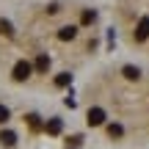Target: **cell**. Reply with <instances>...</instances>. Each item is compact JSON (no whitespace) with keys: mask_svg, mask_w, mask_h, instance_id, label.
<instances>
[{"mask_svg":"<svg viewBox=\"0 0 149 149\" xmlns=\"http://www.w3.org/2000/svg\"><path fill=\"white\" fill-rule=\"evenodd\" d=\"M0 31H3V33H11V25H8V22H0Z\"/></svg>","mask_w":149,"mask_h":149,"instance_id":"9a60e30c","label":"cell"},{"mask_svg":"<svg viewBox=\"0 0 149 149\" xmlns=\"http://www.w3.org/2000/svg\"><path fill=\"white\" fill-rule=\"evenodd\" d=\"M102 122H105V111H102V108H91L88 111V124L91 127H100Z\"/></svg>","mask_w":149,"mask_h":149,"instance_id":"7a4b0ae2","label":"cell"},{"mask_svg":"<svg viewBox=\"0 0 149 149\" xmlns=\"http://www.w3.org/2000/svg\"><path fill=\"white\" fill-rule=\"evenodd\" d=\"M0 144H3V146H14V144H17V133L3 130V133H0Z\"/></svg>","mask_w":149,"mask_h":149,"instance_id":"5b68a950","label":"cell"},{"mask_svg":"<svg viewBox=\"0 0 149 149\" xmlns=\"http://www.w3.org/2000/svg\"><path fill=\"white\" fill-rule=\"evenodd\" d=\"M94 19H97V14H94V11H83V25H91Z\"/></svg>","mask_w":149,"mask_h":149,"instance_id":"8fae6325","label":"cell"},{"mask_svg":"<svg viewBox=\"0 0 149 149\" xmlns=\"http://www.w3.org/2000/svg\"><path fill=\"white\" fill-rule=\"evenodd\" d=\"M108 135H111V138H119V135H122V124H111V127H108Z\"/></svg>","mask_w":149,"mask_h":149,"instance_id":"30bf717a","label":"cell"},{"mask_svg":"<svg viewBox=\"0 0 149 149\" xmlns=\"http://www.w3.org/2000/svg\"><path fill=\"white\" fill-rule=\"evenodd\" d=\"M31 72H33V66L28 64V61H17V66H14V80H28V77H31Z\"/></svg>","mask_w":149,"mask_h":149,"instance_id":"6da1fadb","label":"cell"},{"mask_svg":"<svg viewBox=\"0 0 149 149\" xmlns=\"http://www.w3.org/2000/svg\"><path fill=\"white\" fill-rule=\"evenodd\" d=\"M36 69H39V72H47V69H50V58H47L44 53L36 58Z\"/></svg>","mask_w":149,"mask_h":149,"instance_id":"52a82bcc","label":"cell"},{"mask_svg":"<svg viewBox=\"0 0 149 149\" xmlns=\"http://www.w3.org/2000/svg\"><path fill=\"white\" fill-rule=\"evenodd\" d=\"M74 36H77V28H74V25H66V28H61V33H58V39H61V42H72Z\"/></svg>","mask_w":149,"mask_h":149,"instance_id":"277c9868","label":"cell"},{"mask_svg":"<svg viewBox=\"0 0 149 149\" xmlns=\"http://www.w3.org/2000/svg\"><path fill=\"white\" fill-rule=\"evenodd\" d=\"M124 77H127V80H138V77H141V72L135 69V66H124Z\"/></svg>","mask_w":149,"mask_h":149,"instance_id":"ba28073f","label":"cell"},{"mask_svg":"<svg viewBox=\"0 0 149 149\" xmlns=\"http://www.w3.org/2000/svg\"><path fill=\"white\" fill-rule=\"evenodd\" d=\"M69 80H72V74H69V72H61L58 77H55V86H69Z\"/></svg>","mask_w":149,"mask_h":149,"instance_id":"9c48e42d","label":"cell"},{"mask_svg":"<svg viewBox=\"0 0 149 149\" xmlns=\"http://www.w3.org/2000/svg\"><path fill=\"white\" fill-rule=\"evenodd\" d=\"M69 144H72V146H80V144H83V138H80V135H72Z\"/></svg>","mask_w":149,"mask_h":149,"instance_id":"5bb4252c","label":"cell"},{"mask_svg":"<svg viewBox=\"0 0 149 149\" xmlns=\"http://www.w3.org/2000/svg\"><path fill=\"white\" fill-rule=\"evenodd\" d=\"M146 36H149V17H141L138 28H135V42H144Z\"/></svg>","mask_w":149,"mask_h":149,"instance_id":"3957f363","label":"cell"},{"mask_svg":"<svg viewBox=\"0 0 149 149\" xmlns=\"http://www.w3.org/2000/svg\"><path fill=\"white\" fill-rule=\"evenodd\" d=\"M47 133L50 135H58L61 133V119H50V122H47Z\"/></svg>","mask_w":149,"mask_h":149,"instance_id":"8992f818","label":"cell"},{"mask_svg":"<svg viewBox=\"0 0 149 149\" xmlns=\"http://www.w3.org/2000/svg\"><path fill=\"white\" fill-rule=\"evenodd\" d=\"M6 122H8V108L0 105V124H6Z\"/></svg>","mask_w":149,"mask_h":149,"instance_id":"7c38bea8","label":"cell"},{"mask_svg":"<svg viewBox=\"0 0 149 149\" xmlns=\"http://www.w3.org/2000/svg\"><path fill=\"white\" fill-rule=\"evenodd\" d=\"M28 124H31V127L36 130V127H39V116H28Z\"/></svg>","mask_w":149,"mask_h":149,"instance_id":"4fadbf2b","label":"cell"}]
</instances>
